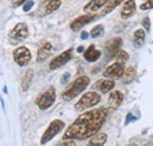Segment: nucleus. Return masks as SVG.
<instances>
[{
  "label": "nucleus",
  "instance_id": "1",
  "mask_svg": "<svg viewBox=\"0 0 153 146\" xmlns=\"http://www.w3.org/2000/svg\"><path fill=\"white\" fill-rule=\"evenodd\" d=\"M107 110L105 107L94 109L80 114L76 120L67 127L64 133V139H79L84 140L93 137L99 132L107 118Z\"/></svg>",
  "mask_w": 153,
  "mask_h": 146
},
{
  "label": "nucleus",
  "instance_id": "2",
  "mask_svg": "<svg viewBox=\"0 0 153 146\" xmlns=\"http://www.w3.org/2000/svg\"><path fill=\"white\" fill-rule=\"evenodd\" d=\"M88 85H90V78L87 75H81L66 87V90L61 93V98L65 101H70L78 97L81 92L85 91Z\"/></svg>",
  "mask_w": 153,
  "mask_h": 146
},
{
  "label": "nucleus",
  "instance_id": "3",
  "mask_svg": "<svg viewBox=\"0 0 153 146\" xmlns=\"http://www.w3.org/2000/svg\"><path fill=\"white\" fill-rule=\"evenodd\" d=\"M101 100V95L97 92H87L85 94H82V97L76 101V104L74 105V110L76 112H82L85 110L90 109L96 106L97 104H99Z\"/></svg>",
  "mask_w": 153,
  "mask_h": 146
},
{
  "label": "nucleus",
  "instance_id": "4",
  "mask_svg": "<svg viewBox=\"0 0 153 146\" xmlns=\"http://www.w3.org/2000/svg\"><path fill=\"white\" fill-rule=\"evenodd\" d=\"M28 26L26 22H18L10 32H8V41L11 45H18L28 38Z\"/></svg>",
  "mask_w": 153,
  "mask_h": 146
},
{
  "label": "nucleus",
  "instance_id": "5",
  "mask_svg": "<svg viewBox=\"0 0 153 146\" xmlns=\"http://www.w3.org/2000/svg\"><path fill=\"white\" fill-rule=\"evenodd\" d=\"M65 127V123L60 119H54L53 121H51V124L48 125V127L45 130L44 134L41 136L40 139V144L45 145L46 143H48L50 140H52L59 132H61Z\"/></svg>",
  "mask_w": 153,
  "mask_h": 146
},
{
  "label": "nucleus",
  "instance_id": "6",
  "mask_svg": "<svg viewBox=\"0 0 153 146\" xmlns=\"http://www.w3.org/2000/svg\"><path fill=\"white\" fill-rule=\"evenodd\" d=\"M56 98H57V95H56V89L53 86H51V87H48L46 91L44 92V93H41L38 98H37L36 104H37V106L39 107V110L45 111V110H48L54 104Z\"/></svg>",
  "mask_w": 153,
  "mask_h": 146
},
{
  "label": "nucleus",
  "instance_id": "7",
  "mask_svg": "<svg viewBox=\"0 0 153 146\" xmlns=\"http://www.w3.org/2000/svg\"><path fill=\"white\" fill-rule=\"evenodd\" d=\"M13 59L21 67L22 66H27L30 64L31 59H32V53L27 47L20 46V47H17L13 51Z\"/></svg>",
  "mask_w": 153,
  "mask_h": 146
},
{
  "label": "nucleus",
  "instance_id": "8",
  "mask_svg": "<svg viewBox=\"0 0 153 146\" xmlns=\"http://www.w3.org/2000/svg\"><path fill=\"white\" fill-rule=\"evenodd\" d=\"M60 6H61V0H44L39 5L38 17L48 16V14L53 13L54 11H57Z\"/></svg>",
  "mask_w": 153,
  "mask_h": 146
},
{
  "label": "nucleus",
  "instance_id": "9",
  "mask_svg": "<svg viewBox=\"0 0 153 146\" xmlns=\"http://www.w3.org/2000/svg\"><path fill=\"white\" fill-rule=\"evenodd\" d=\"M125 71V66H124V63H113L112 65H110L105 71L102 73V75L106 78V79H111V80H117V79H120L123 77V73Z\"/></svg>",
  "mask_w": 153,
  "mask_h": 146
},
{
  "label": "nucleus",
  "instance_id": "10",
  "mask_svg": "<svg viewBox=\"0 0 153 146\" xmlns=\"http://www.w3.org/2000/svg\"><path fill=\"white\" fill-rule=\"evenodd\" d=\"M72 53H73V50L72 48H68L66 51H64L62 53L53 58L50 63V69L51 70H57V69H60L61 66L66 65L71 59H72Z\"/></svg>",
  "mask_w": 153,
  "mask_h": 146
},
{
  "label": "nucleus",
  "instance_id": "11",
  "mask_svg": "<svg viewBox=\"0 0 153 146\" xmlns=\"http://www.w3.org/2000/svg\"><path fill=\"white\" fill-rule=\"evenodd\" d=\"M97 19L96 14H85V16H81V17H78L76 18L70 25V28L73 31V32H78L80 31L84 26H86L87 24L92 22L93 20Z\"/></svg>",
  "mask_w": 153,
  "mask_h": 146
},
{
  "label": "nucleus",
  "instance_id": "12",
  "mask_svg": "<svg viewBox=\"0 0 153 146\" xmlns=\"http://www.w3.org/2000/svg\"><path fill=\"white\" fill-rule=\"evenodd\" d=\"M137 10V4L134 0H125L120 10V17L123 19H130Z\"/></svg>",
  "mask_w": 153,
  "mask_h": 146
},
{
  "label": "nucleus",
  "instance_id": "13",
  "mask_svg": "<svg viewBox=\"0 0 153 146\" xmlns=\"http://www.w3.org/2000/svg\"><path fill=\"white\" fill-rule=\"evenodd\" d=\"M121 46H123V39L117 36V38H113L112 40H110L106 45V52H107L108 57H111V58L115 57V54L120 51Z\"/></svg>",
  "mask_w": 153,
  "mask_h": 146
},
{
  "label": "nucleus",
  "instance_id": "14",
  "mask_svg": "<svg viewBox=\"0 0 153 146\" xmlns=\"http://www.w3.org/2000/svg\"><path fill=\"white\" fill-rule=\"evenodd\" d=\"M53 51V46L51 42L45 41L40 47L38 48V53H37V61L38 63H42L45 61Z\"/></svg>",
  "mask_w": 153,
  "mask_h": 146
},
{
  "label": "nucleus",
  "instance_id": "15",
  "mask_svg": "<svg viewBox=\"0 0 153 146\" xmlns=\"http://www.w3.org/2000/svg\"><path fill=\"white\" fill-rule=\"evenodd\" d=\"M114 80H111V79H101V80H98L94 84V89L97 91H99L100 93H107V92H111L114 89Z\"/></svg>",
  "mask_w": 153,
  "mask_h": 146
},
{
  "label": "nucleus",
  "instance_id": "16",
  "mask_svg": "<svg viewBox=\"0 0 153 146\" xmlns=\"http://www.w3.org/2000/svg\"><path fill=\"white\" fill-rule=\"evenodd\" d=\"M108 1L110 0H91L84 6V11L87 13H94L97 11H99L101 7L106 6Z\"/></svg>",
  "mask_w": 153,
  "mask_h": 146
},
{
  "label": "nucleus",
  "instance_id": "17",
  "mask_svg": "<svg viewBox=\"0 0 153 146\" xmlns=\"http://www.w3.org/2000/svg\"><path fill=\"white\" fill-rule=\"evenodd\" d=\"M124 100V94L120 91H113L108 95V105L112 110L118 109Z\"/></svg>",
  "mask_w": 153,
  "mask_h": 146
},
{
  "label": "nucleus",
  "instance_id": "18",
  "mask_svg": "<svg viewBox=\"0 0 153 146\" xmlns=\"http://www.w3.org/2000/svg\"><path fill=\"white\" fill-rule=\"evenodd\" d=\"M101 57V51L97 50L94 45H91L85 52H84V59L88 63H94Z\"/></svg>",
  "mask_w": 153,
  "mask_h": 146
},
{
  "label": "nucleus",
  "instance_id": "19",
  "mask_svg": "<svg viewBox=\"0 0 153 146\" xmlns=\"http://www.w3.org/2000/svg\"><path fill=\"white\" fill-rule=\"evenodd\" d=\"M106 142H107V134L104 132H98L86 144V146H104Z\"/></svg>",
  "mask_w": 153,
  "mask_h": 146
},
{
  "label": "nucleus",
  "instance_id": "20",
  "mask_svg": "<svg viewBox=\"0 0 153 146\" xmlns=\"http://www.w3.org/2000/svg\"><path fill=\"white\" fill-rule=\"evenodd\" d=\"M32 80H33V71L26 70V72L24 73L22 78H21V90L24 92L27 91L32 84Z\"/></svg>",
  "mask_w": 153,
  "mask_h": 146
},
{
  "label": "nucleus",
  "instance_id": "21",
  "mask_svg": "<svg viewBox=\"0 0 153 146\" xmlns=\"http://www.w3.org/2000/svg\"><path fill=\"white\" fill-rule=\"evenodd\" d=\"M135 75H137L135 69H134L133 66H130V67H127V69L124 71V73H123L121 81H123L124 84H130V83H132L134 80Z\"/></svg>",
  "mask_w": 153,
  "mask_h": 146
},
{
  "label": "nucleus",
  "instance_id": "22",
  "mask_svg": "<svg viewBox=\"0 0 153 146\" xmlns=\"http://www.w3.org/2000/svg\"><path fill=\"white\" fill-rule=\"evenodd\" d=\"M145 31L143 30V28H139V30H137L135 32H134L133 34V44L134 46L137 47V48H139V47H141L143 45H144V42H145Z\"/></svg>",
  "mask_w": 153,
  "mask_h": 146
},
{
  "label": "nucleus",
  "instance_id": "23",
  "mask_svg": "<svg viewBox=\"0 0 153 146\" xmlns=\"http://www.w3.org/2000/svg\"><path fill=\"white\" fill-rule=\"evenodd\" d=\"M124 1H125V0H110V1L106 4V6H105V10H104V12H102V16H105V14L112 12L115 7H118V6H119L120 4H123Z\"/></svg>",
  "mask_w": 153,
  "mask_h": 146
},
{
  "label": "nucleus",
  "instance_id": "24",
  "mask_svg": "<svg viewBox=\"0 0 153 146\" xmlns=\"http://www.w3.org/2000/svg\"><path fill=\"white\" fill-rule=\"evenodd\" d=\"M102 34H104V26L102 25H97L90 32V36H92V38H99Z\"/></svg>",
  "mask_w": 153,
  "mask_h": 146
},
{
  "label": "nucleus",
  "instance_id": "25",
  "mask_svg": "<svg viewBox=\"0 0 153 146\" xmlns=\"http://www.w3.org/2000/svg\"><path fill=\"white\" fill-rule=\"evenodd\" d=\"M115 59H117V61H119V63H126L127 60H128V58H130V55L128 53L126 52V51H123V50H120L114 57Z\"/></svg>",
  "mask_w": 153,
  "mask_h": 146
},
{
  "label": "nucleus",
  "instance_id": "26",
  "mask_svg": "<svg viewBox=\"0 0 153 146\" xmlns=\"http://www.w3.org/2000/svg\"><path fill=\"white\" fill-rule=\"evenodd\" d=\"M34 0H27L24 5H22V11L25 12V13H27V12H30L32 8H33V6H34Z\"/></svg>",
  "mask_w": 153,
  "mask_h": 146
},
{
  "label": "nucleus",
  "instance_id": "27",
  "mask_svg": "<svg viewBox=\"0 0 153 146\" xmlns=\"http://www.w3.org/2000/svg\"><path fill=\"white\" fill-rule=\"evenodd\" d=\"M153 8V0H146L144 4L140 5V10L141 11H149Z\"/></svg>",
  "mask_w": 153,
  "mask_h": 146
},
{
  "label": "nucleus",
  "instance_id": "28",
  "mask_svg": "<svg viewBox=\"0 0 153 146\" xmlns=\"http://www.w3.org/2000/svg\"><path fill=\"white\" fill-rule=\"evenodd\" d=\"M143 27L146 31H150V28H151V20H150L149 17H145L144 20H143Z\"/></svg>",
  "mask_w": 153,
  "mask_h": 146
},
{
  "label": "nucleus",
  "instance_id": "29",
  "mask_svg": "<svg viewBox=\"0 0 153 146\" xmlns=\"http://www.w3.org/2000/svg\"><path fill=\"white\" fill-rule=\"evenodd\" d=\"M57 146H76V142H73L72 139H67V140H65L64 143H60V144Z\"/></svg>",
  "mask_w": 153,
  "mask_h": 146
},
{
  "label": "nucleus",
  "instance_id": "30",
  "mask_svg": "<svg viewBox=\"0 0 153 146\" xmlns=\"http://www.w3.org/2000/svg\"><path fill=\"white\" fill-rule=\"evenodd\" d=\"M70 78H71V74L68 72L64 73V75H62V78H61V80H60V83L62 84V85H65V84H67V81L70 80Z\"/></svg>",
  "mask_w": 153,
  "mask_h": 146
},
{
  "label": "nucleus",
  "instance_id": "31",
  "mask_svg": "<svg viewBox=\"0 0 153 146\" xmlns=\"http://www.w3.org/2000/svg\"><path fill=\"white\" fill-rule=\"evenodd\" d=\"M26 1H27V0H13V2H12V7L17 8V7H19V6H22Z\"/></svg>",
  "mask_w": 153,
  "mask_h": 146
},
{
  "label": "nucleus",
  "instance_id": "32",
  "mask_svg": "<svg viewBox=\"0 0 153 146\" xmlns=\"http://www.w3.org/2000/svg\"><path fill=\"white\" fill-rule=\"evenodd\" d=\"M133 120H137V117H134L132 113H128L127 115H126V120H125V124L127 125V124H130L131 121H133Z\"/></svg>",
  "mask_w": 153,
  "mask_h": 146
},
{
  "label": "nucleus",
  "instance_id": "33",
  "mask_svg": "<svg viewBox=\"0 0 153 146\" xmlns=\"http://www.w3.org/2000/svg\"><path fill=\"white\" fill-rule=\"evenodd\" d=\"M88 36H90V34H88V32H86V31H82L81 34H80V36H81L82 40H86V39L88 38Z\"/></svg>",
  "mask_w": 153,
  "mask_h": 146
},
{
  "label": "nucleus",
  "instance_id": "34",
  "mask_svg": "<svg viewBox=\"0 0 153 146\" xmlns=\"http://www.w3.org/2000/svg\"><path fill=\"white\" fill-rule=\"evenodd\" d=\"M84 51H85V48H84V46H79V47L76 48V52H78V53H82Z\"/></svg>",
  "mask_w": 153,
  "mask_h": 146
},
{
  "label": "nucleus",
  "instance_id": "35",
  "mask_svg": "<svg viewBox=\"0 0 153 146\" xmlns=\"http://www.w3.org/2000/svg\"><path fill=\"white\" fill-rule=\"evenodd\" d=\"M0 101H1V107H2V110L5 111V103H4V100H2V98L0 97Z\"/></svg>",
  "mask_w": 153,
  "mask_h": 146
},
{
  "label": "nucleus",
  "instance_id": "36",
  "mask_svg": "<svg viewBox=\"0 0 153 146\" xmlns=\"http://www.w3.org/2000/svg\"><path fill=\"white\" fill-rule=\"evenodd\" d=\"M2 90H4V93H5V94H7V93H8V89H7V86H6V85L4 86V89H2Z\"/></svg>",
  "mask_w": 153,
  "mask_h": 146
},
{
  "label": "nucleus",
  "instance_id": "37",
  "mask_svg": "<svg viewBox=\"0 0 153 146\" xmlns=\"http://www.w3.org/2000/svg\"><path fill=\"white\" fill-rule=\"evenodd\" d=\"M146 146H153V143H150V144H147Z\"/></svg>",
  "mask_w": 153,
  "mask_h": 146
},
{
  "label": "nucleus",
  "instance_id": "38",
  "mask_svg": "<svg viewBox=\"0 0 153 146\" xmlns=\"http://www.w3.org/2000/svg\"><path fill=\"white\" fill-rule=\"evenodd\" d=\"M128 146H138V145H135V144H131V145H128Z\"/></svg>",
  "mask_w": 153,
  "mask_h": 146
}]
</instances>
